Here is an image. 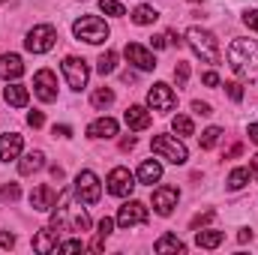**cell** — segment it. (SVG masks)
Segmentation results:
<instances>
[{"label": "cell", "instance_id": "f6af8a7d", "mask_svg": "<svg viewBox=\"0 0 258 255\" xmlns=\"http://www.w3.org/2000/svg\"><path fill=\"white\" fill-rule=\"evenodd\" d=\"M51 135H54V138H69V135H72V129H69V126H63V123H60V126L54 123V129H51Z\"/></svg>", "mask_w": 258, "mask_h": 255}, {"label": "cell", "instance_id": "74e56055", "mask_svg": "<svg viewBox=\"0 0 258 255\" xmlns=\"http://www.w3.org/2000/svg\"><path fill=\"white\" fill-rule=\"evenodd\" d=\"M111 231H114V219H111V216H102V219H99V231H96V234L108 237Z\"/></svg>", "mask_w": 258, "mask_h": 255}, {"label": "cell", "instance_id": "8992f818", "mask_svg": "<svg viewBox=\"0 0 258 255\" xmlns=\"http://www.w3.org/2000/svg\"><path fill=\"white\" fill-rule=\"evenodd\" d=\"M72 192L81 204H96L99 195H102V186H99V177L93 171H78L75 183H72Z\"/></svg>", "mask_w": 258, "mask_h": 255}, {"label": "cell", "instance_id": "277c9868", "mask_svg": "<svg viewBox=\"0 0 258 255\" xmlns=\"http://www.w3.org/2000/svg\"><path fill=\"white\" fill-rule=\"evenodd\" d=\"M150 150H153L156 156L168 159L171 165H183V162L189 159V153H186L183 141H177V135H153V141H150Z\"/></svg>", "mask_w": 258, "mask_h": 255}, {"label": "cell", "instance_id": "60d3db41", "mask_svg": "<svg viewBox=\"0 0 258 255\" xmlns=\"http://www.w3.org/2000/svg\"><path fill=\"white\" fill-rule=\"evenodd\" d=\"M210 219H213V210H204V213H198V216H195L189 225H192V228H201V225H204V222H210Z\"/></svg>", "mask_w": 258, "mask_h": 255}, {"label": "cell", "instance_id": "e0dca14e", "mask_svg": "<svg viewBox=\"0 0 258 255\" xmlns=\"http://www.w3.org/2000/svg\"><path fill=\"white\" fill-rule=\"evenodd\" d=\"M54 189L48 186V183H42V186H36V189L30 192V207L36 210V213H45V210H51L54 207Z\"/></svg>", "mask_w": 258, "mask_h": 255}, {"label": "cell", "instance_id": "44dd1931", "mask_svg": "<svg viewBox=\"0 0 258 255\" xmlns=\"http://www.w3.org/2000/svg\"><path fill=\"white\" fill-rule=\"evenodd\" d=\"M117 135V120L111 117H99L87 126V138H114Z\"/></svg>", "mask_w": 258, "mask_h": 255}, {"label": "cell", "instance_id": "7c38bea8", "mask_svg": "<svg viewBox=\"0 0 258 255\" xmlns=\"http://www.w3.org/2000/svg\"><path fill=\"white\" fill-rule=\"evenodd\" d=\"M177 201H180V189L177 186H159V189H153V210L159 216H171V210L177 207Z\"/></svg>", "mask_w": 258, "mask_h": 255}, {"label": "cell", "instance_id": "6da1fadb", "mask_svg": "<svg viewBox=\"0 0 258 255\" xmlns=\"http://www.w3.org/2000/svg\"><path fill=\"white\" fill-rule=\"evenodd\" d=\"M228 66L234 69L237 78L258 84V39H234L225 51Z\"/></svg>", "mask_w": 258, "mask_h": 255}, {"label": "cell", "instance_id": "d4e9b609", "mask_svg": "<svg viewBox=\"0 0 258 255\" xmlns=\"http://www.w3.org/2000/svg\"><path fill=\"white\" fill-rule=\"evenodd\" d=\"M159 18V12L153 9V6H135L132 9V24H138V27H147V24H153Z\"/></svg>", "mask_w": 258, "mask_h": 255}, {"label": "cell", "instance_id": "f35d334b", "mask_svg": "<svg viewBox=\"0 0 258 255\" xmlns=\"http://www.w3.org/2000/svg\"><path fill=\"white\" fill-rule=\"evenodd\" d=\"M192 111L198 114V117H210V114H213V108H210L207 102H201V99H195L192 102Z\"/></svg>", "mask_w": 258, "mask_h": 255}, {"label": "cell", "instance_id": "ac0fdd59", "mask_svg": "<svg viewBox=\"0 0 258 255\" xmlns=\"http://www.w3.org/2000/svg\"><path fill=\"white\" fill-rule=\"evenodd\" d=\"M24 75V60L18 54H3L0 57V78L3 81H15Z\"/></svg>", "mask_w": 258, "mask_h": 255}, {"label": "cell", "instance_id": "4316f807", "mask_svg": "<svg viewBox=\"0 0 258 255\" xmlns=\"http://www.w3.org/2000/svg\"><path fill=\"white\" fill-rule=\"evenodd\" d=\"M90 102H93V108H108L111 102H114V90H108V87H96L93 90V96H90Z\"/></svg>", "mask_w": 258, "mask_h": 255}, {"label": "cell", "instance_id": "9c48e42d", "mask_svg": "<svg viewBox=\"0 0 258 255\" xmlns=\"http://www.w3.org/2000/svg\"><path fill=\"white\" fill-rule=\"evenodd\" d=\"M150 216H147V207L141 204V201H126V204H120V210H117V225L120 228H135V225H144Z\"/></svg>", "mask_w": 258, "mask_h": 255}, {"label": "cell", "instance_id": "f5cc1de1", "mask_svg": "<svg viewBox=\"0 0 258 255\" xmlns=\"http://www.w3.org/2000/svg\"><path fill=\"white\" fill-rule=\"evenodd\" d=\"M192 3H201V0H192Z\"/></svg>", "mask_w": 258, "mask_h": 255}, {"label": "cell", "instance_id": "3957f363", "mask_svg": "<svg viewBox=\"0 0 258 255\" xmlns=\"http://www.w3.org/2000/svg\"><path fill=\"white\" fill-rule=\"evenodd\" d=\"M72 33L75 39L87 42V45H102L108 36H111V27L99 18V15H81L75 24H72Z\"/></svg>", "mask_w": 258, "mask_h": 255}, {"label": "cell", "instance_id": "484cf974", "mask_svg": "<svg viewBox=\"0 0 258 255\" xmlns=\"http://www.w3.org/2000/svg\"><path fill=\"white\" fill-rule=\"evenodd\" d=\"M198 141H201V150H213V147L222 141V129H219V126H207L204 132H201V138H198Z\"/></svg>", "mask_w": 258, "mask_h": 255}, {"label": "cell", "instance_id": "f907efd6", "mask_svg": "<svg viewBox=\"0 0 258 255\" xmlns=\"http://www.w3.org/2000/svg\"><path fill=\"white\" fill-rule=\"evenodd\" d=\"M132 147H135V138H132V135H129V138H123V141H120V150H132Z\"/></svg>", "mask_w": 258, "mask_h": 255}, {"label": "cell", "instance_id": "ab89813d", "mask_svg": "<svg viewBox=\"0 0 258 255\" xmlns=\"http://www.w3.org/2000/svg\"><path fill=\"white\" fill-rule=\"evenodd\" d=\"M27 123H30L33 129H39L42 123H45V114H42V111H30V114H27Z\"/></svg>", "mask_w": 258, "mask_h": 255}, {"label": "cell", "instance_id": "4dcf8cb0", "mask_svg": "<svg viewBox=\"0 0 258 255\" xmlns=\"http://www.w3.org/2000/svg\"><path fill=\"white\" fill-rule=\"evenodd\" d=\"M99 9H102L105 15H111V18H123V15H126V9H123L120 0H99Z\"/></svg>", "mask_w": 258, "mask_h": 255}, {"label": "cell", "instance_id": "f1b7e54d", "mask_svg": "<svg viewBox=\"0 0 258 255\" xmlns=\"http://www.w3.org/2000/svg\"><path fill=\"white\" fill-rule=\"evenodd\" d=\"M72 210V231H87L90 228V216H87V210H81V207H69Z\"/></svg>", "mask_w": 258, "mask_h": 255}, {"label": "cell", "instance_id": "bcb514c9", "mask_svg": "<svg viewBox=\"0 0 258 255\" xmlns=\"http://www.w3.org/2000/svg\"><path fill=\"white\" fill-rule=\"evenodd\" d=\"M165 36H168V42H171V45H177V48H180V45H183V39H180V36H177V33H174V30H168V33H165Z\"/></svg>", "mask_w": 258, "mask_h": 255}, {"label": "cell", "instance_id": "681fc988", "mask_svg": "<svg viewBox=\"0 0 258 255\" xmlns=\"http://www.w3.org/2000/svg\"><path fill=\"white\" fill-rule=\"evenodd\" d=\"M51 177H54V180H63V177H66L63 168H60V165H51Z\"/></svg>", "mask_w": 258, "mask_h": 255}, {"label": "cell", "instance_id": "8fae6325", "mask_svg": "<svg viewBox=\"0 0 258 255\" xmlns=\"http://www.w3.org/2000/svg\"><path fill=\"white\" fill-rule=\"evenodd\" d=\"M33 93H36V99H42V102H54V99H57V75H54L51 69H39V72L33 75Z\"/></svg>", "mask_w": 258, "mask_h": 255}, {"label": "cell", "instance_id": "52a82bcc", "mask_svg": "<svg viewBox=\"0 0 258 255\" xmlns=\"http://www.w3.org/2000/svg\"><path fill=\"white\" fill-rule=\"evenodd\" d=\"M147 105L153 108V111H159V114H168V111H174V105H177V96H174V90L168 87V84H153L150 90H147Z\"/></svg>", "mask_w": 258, "mask_h": 255}, {"label": "cell", "instance_id": "30bf717a", "mask_svg": "<svg viewBox=\"0 0 258 255\" xmlns=\"http://www.w3.org/2000/svg\"><path fill=\"white\" fill-rule=\"evenodd\" d=\"M105 183H108L105 189L111 192L114 198H126V195H132V189H135V177L129 174V168H123V165L111 168V174H108Z\"/></svg>", "mask_w": 258, "mask_h": 255}, {"label": "cell", "instance_id": "b9f144b4", "mask_svg": "<svg viewBox=\"0 0 258 255\" xmlns=\"http://www.w3.org/2000/svg\"><path fill=\"white\" fill-rule=\"evenodd\" d=\"M12 246H15V234L0 231V249H12Z\"/></svg>", "mask_w": 258, "mask_h": 255}, {"label": "cell", "instance_id": "8d00e7d4", "mask_svg": "<svg viewBox=\"0 0 258 255\" xmlns=\"http://www.w3.org/2000/svg\"><path fill=\"white\" fill-rule=\"evenodd\" d=\"M243 24L258 33V9H246V12H243Z\"/></svg>", "mask_w": 258, "mask_h": 255}, {"label": "cell", "instance_id": "816d5d0a", "mask_svg": "<svg viewBox=\"0 0 258 255\" xmlns=\"http://www.w3.org/2000/svg\"><path fill=\"white\" fill-rule=\"evenodd\" d=\"M237 240H240V243H246V240H252V231H246V228H243V231L237 234Z\"/></svg>", "mask_w": 258, "mask_h": 255}, {"label": "cell", "instance_id": "c3c4849f", "mask_svg": "<svg viewBox=\"0 0 258 255\" xmlns=\"http://www.w3.org/2000/svg\"><path fill=\"white\" fill-rule=\"evenodd\" d=\"M246 135H249V141H255V144H258V123H249Z\"/></svg>", "mask_w": 258, "mask_h": 255}, {"label": "cell", "instance_id": "5bb4252c", "mask_svg": "<svg viewBox=\"0 0 258 255\" xmlns=\"http://www.w3.org/2000/svg\"><path fill=\"white\" fill-rule=\"evenodd\" d=\"M123 120H126V126L135 129V132H144V129L153 123V117H150V111H147L144 105H129L126 111H123Z\"/></svg>", "mask_w": 258, "mask_h": 255}, {"label": "cell", "instance_id": "db71d44e", "mask_svg": "<svg viewBox=\"0 0 258 255\" xmlns=\"http://www.w3.org/2000/svg\"><path fill=\"white\" fill-rule=\"evenodd\" d=\"M0 3H3V0H0Z\"/></svg>", "mask_w": 258, "mask_h": 255}, {"label": "cell", "instance_id": "1f68e13d", "mask_svg": "<svg viewBox=\"0 0 258 255\" xmlns=\"http://www.w3.org/2000/svg\"><path fill=\"white\" fill-rule=\"evenodd\" d=\"M171 129H174V132H177V135H192V120H189V117H186V114H177V117H174V120H171Z\"/></svg>", "mask_w": 258, "mask_h": 255}, {"label": "cell", "instance_id": "83f0119b", "mask_svg": "<svg viewBox=\"0 0 258 255\" xmlns=\"http://www.w3.org/2000/svg\"><path fill=\"white\" fill-rule=\"evenodd\" d=\"M114 69H117V54H114V51L99 54V60H96V72H99V75H111Z\"/></svg>", "mask_w": 258, "mask_h": 255}, {"label": "cell", "instance_id": "ba28073f", "mask_svg": "<svg viewBox=\"0 0 258 255\" xmlns=\"http://www.w3.org/2000/svg\"><path fill=\"white\" fill-rule=\"evenodd\" d=\"M60 69H63V75H66V81H69L72 90H84V87H87V78H90L87 60H81V57H66L63 63H60Z\"/></svg>", "mask_w": 258, "mask_h": 255}, {"label": "cell", "instance_id": "2e32d148", "mask_svg": "<svg viewBox=\"0 0 258 255\" xmlns=\"http://www.w3.org/2000/svg\"><path fill=\"white\" fill-rule=\"evenodd\" d=\"M57 234H60V231H54L51 225H48V228H39V231L33 234V249H36L39 255L54 252V249H57V243H60V240H57Z\"/></svg>", "mask_w": 258, "mask_h": 255}, {"label": "cell", "instance_id": "ee69618b", "mask_svg": "<svg viewBox=\"0 0 258 255\" xmlns=\"http://www.w3.org/2000/svg\"><path fill=\"white\" fill-rule=\"evenodd\" d=\"M201 84H207V87H219V75H216V72H204V75H201Z\"/></svg>", "mask_w": 258, "mask_h": 255}, {"label": "cell", "instance_id": "7a4b0ae2", "mask_svg": "<svg viewBox=\"0 0 258 255\" xmlns=\"http://www.w3.org/2000/svg\"><path fill=\"white\" fill-rule=\"evenodd\" d=\"M186 45L195 51V57H201L204 63H219L222 60V54H219V39L210 33V30H204V27H189L186 30Z\"/></svg>", "mask_w": 258, "mask_h": 255}, {"label": "cell", "instance_id": "4fadbf2b", "mask_svg": "<svg viewBox=\"0 0 258 255\" xmlns=\"http://www.w3.org/2000/svg\"><path fill=\"white\" fill-rule=\"evenodd\" d=\"M123 54H126L129 63L135 66V69H141V72H153V69H156V57H153L144 45H138V42H126Z\"/></svg>", "mask_w": 258, "mask_h": 255}, {"label": "cell", "instance_id": "9a60e30c", "mask_svg": "<svg viewBox=\"0 0 258 255\" xmlns=\"http://www.w3.org/2000/svg\"><path fill=\"white\" fill-rule=\"evenodd\" d=\"M21 147H24V138H21L18 132H6V135H0V159H3V162L18 159Z\"/></svg>", "mask_w": 258, "mask_h": 255}, {"label": "cell", "instance_id": "cb8c5ba5", "mask_svg": "<svg viewBox=\"0 0 258 255\" xmlns=\"http://www.w3.org/2000/svg\"><path fill=\"white\" fill-rule=\"evenodd\" d=\"M153 252H186V246H183L180 237H174V234H162V237L153 243Z\"/></svg>", "mask_w": 258, "mask_h": 255}, {"label": "cell", "instance_id": "7402d4cb", "mask_svg": "<svg viewBox=\"0 0 258 255\" xmlns=\"http://www.w3.org/2000/svg\"><path fill=\"white\" fill-rule=\"evenodd\" d=\"M42 165H45V153H42V150H30L27 156H21V162H18V171H21L24 177H30V174H36Z\"/></svg>", "mask_w": 258, "mask_h": 255}, {"label": "cell", "instance_id": "5b68a950", "mask_svg": "<svg viewBox=\"0 0 258 255\" xmlns=\"http://www.w3.org/2000/svg\"><path fill=\"white\" fill-rule=\"evenodd\" d=\"M54 42H57V30H54L51 24H36V27L27 33L24 48L33 51V54H45V51L54 48Z\"/></svg>", "mask_w": 258, "mask_h": 255}, {"label": "cell", "instance_id": "836d02e7", "mask_svg": "<svg viewBox=\"0 0 258 255\" xmlns=\"http://www.w3.org/2000/svg\"><path fill=\"white\" fill-rule=\"evenodd\" d=\"M174 81H177V87H183V84L189 81V63H177L174 66Z\"/></svg>", "mask_w": 258, "mask_h": 255}, {"label": "cell", "instance_id": "603a6c76", "mask_svg": "<svg viewBox=\"0 0 258 255\" xmlns=\"http://www.w3.org/2000/svg\"><path fill=\"white\" fill-rule=\"evenodd\" d=\"M222 240H225V231H195V246L198 249H216V246H222Z\"/></svg>", "mask_w": 258, "mask_h": 255}, {"label": "cell", "instance_id": "7dc6e473", "mask_svg": "<svg viewBox=\"0 0 258 255\" xmlns=\"http://www.w3.org/2000/svg\"><path fill=\"white\" fill-rule=\"evenodd\" d=\"M249 174H252V177L258 180V153L252 156V159H249Z\"/></svg>", "mask_w": 258, "mask_h": 255}, {"label": "cell", "instance_id": "d6986e66", "mask_svg": "<svg viewBox=\"0 0 258 255\" xmlns=\"http://www.w3.org/2000/svg\"><path fill=\"white\" fill-rule=\"evenodd\" d=\"M3 99H6L12 108H24V105H27V99H30V93H27V87H24V84H15V81L9 84V81H6V87H3Z\"/></svg>", "mask_w": 258, "mask_h": 255}, {"label": "cell", "instance_id": "f546056e", "mask_svg": "<svg viewBox=\"0 0 258 255\" xmlns=\"http://www.w3.org/2000/svg\"><path fill=\"white\" fill-rule=\"evenodd\" d=\"M249 183V168H234L228 174V189H243Z\"/></svg>", "mask_w": 258, "mask_h": 255}, {"label": "cell", "instance_id": "7bdbcfd3", "mask_svg": "<svg viewBox=\"0 0 258 255\" xmlns=\"http://www.w3.org/2000/svg\"><path fill=\"white\" fill-rule=\"evenodd\" d=\"M150 45H153V48H156V51H162V48H165V45H168V36H165V33H156V36H153V39H150Z\"/></svg>", "mask_w": 258, "mask_h": 255}, {"label": "cell", "instance_id": "d590c367", "mask_svg": "<svg viewBox=\"0 0 258 255\" xmlns=\"http://www.w3.org/2000/svg\"><path fill=\"white\" fill-rule=\"evenodd\" d=\"M81 249H84L81 240H63V243H57V252H81Z\"/></svg>", "mask_w": 258, "mask_h": 255}, {"label": "cell", "instance_id": "e575fe53", "mask_svg": "<svg viewBox=\"0 0 258 255\" xmlns=\"http://www.w3.org/2000/svg\"><path fill=\"white\" fill-rule=\"evenodd\" d=\"M225 93L234 99V102H243V87L237 81H225Z\"/></svg>", "mask_w": 258, "mask_h": 255}, {"label": "cell", "instance_id": "d6a6232c", "mask_svg": "<svg viewBox=\"0 0 258 255\" xmlns=\"http://www.w3.org/2000/svg\"><path fill=\"white\" fill-rule=\"evenodd\" d=\"M21 198V186L18 183H3L0 186V201H18Z\"/></svg>", "mask_w": 258, "mask_h": 255}, {"label": "cell", "instance_id": "ffe728a7", "mask_svg": "<svg viewBox=\"0 0 258 255\" xmlns=\"http://www.w3.org/2000/svg\"><path fill=\"white\" fill-rule=\"evenodd\" d=\"M159 177H162V165H159L156 159H144L141 168H138V174H135V180L144 183V186H153Z\"/></svg>", "mask_w": 258, "mask_h": 255}]
</instances>
